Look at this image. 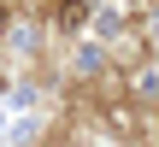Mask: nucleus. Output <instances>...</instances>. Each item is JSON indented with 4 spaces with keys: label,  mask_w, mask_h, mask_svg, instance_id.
I'll return each instance as SVG.
<instances>
[{
    "label": "nucleus",
    "mask_w": 159,
    "mask_h": 147,
    "mask_svg": "<svg viewBox=\"0 0 159 147\" xmlns=\"http://www.w3.org/2000/svg\"><path fill=\"white\" fill-rule=\"evenodd\" d=\"M53 24H59V29H83V24H89V0H59V6H53Z\"/></svg>",
    "instance_id": "nucleus-1"
},
{
    "label": "nucleus",
    "mask_w": 159,
    "mask_h": 147,
    "mask_svg": "<svg viewBox=\"0 0 159 147\" xmlns=\"http://www.w3.org/2000/svg\"><path fill=\"white\" fill-rule=\"evenodd\" d=\"M0 35H6V6H0Z\"/></svg>",
    "instance_id": "nucleus-2"
}]
</instances>
